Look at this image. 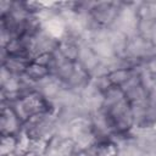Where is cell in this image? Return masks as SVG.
Segmentation results:
<instances>
[{"instance_id":"1","label":"cell","mask_w":156,"mask_h":156,"mask_svg":"<svg viewBox=\"0 0 156 156\" xmlns=\"http://www.w3.org/2000/svg\"><path fill=\"white\" fill-rule=\"evenodd\" d=\"M123 6L124 1H91L87 13L88 32L113 28Z\"/></svg>"},{"instance_id":"2","label":"cell","mask_w":156,"mask_h":156,"mask_svg":"<svg viewBox=\"0 0 156 156\" xmlns=\"http://www.w3.org/2000/svg\"><path fill=\"white\" fill-rule=\"evenodd\" d=\"M0 128L1 135L4 134H21L23 123L9 104L1 102V115H0Z\"/></svg>"},{"instance_id":"3","label":"cell","mask_w":156,"mask_h":156,"mask_svg":"<svg viewBox=\"0 0 156 156\" xmlns=\"http://www.w3.org/2000/svg\"><path fill=\"white\" fill-rule=\"evenodd\" d=\"M121 144L115 138L99 136L95 144L85 151H88L90 156H121Z\"/></svg>"},{"instance_id":"4","label":"cell","mask_w":156,"mask_h":156,"mask_svg":"<svg viewBox=\"0 0 156 156\" xmlns=\"http://www.w3.org/2000/svg\"><path fill=\"white\" fill-rule=\"evenodd\" d=\"M50 76H52V69L49 66L32 60L24 71L23 78L27 79L29 83L37 85V84L44 82L45 79H48Z\"/></svg>"},{"instance_id":"5","label":"cell","mask_w":156,"mask_h":156,"mask_svg":"<svg viewBox=\"0 0 156 156\" xmlns=\"http://www.w3.org/2000/svg\"><path fill=\"white\" fill-rule=\"evenodd\" d=\"M22 139L21 134H4L1 135L0 143V155L1 156H10L18 151L20 144Z\"/></svg>"}]
</instances>
